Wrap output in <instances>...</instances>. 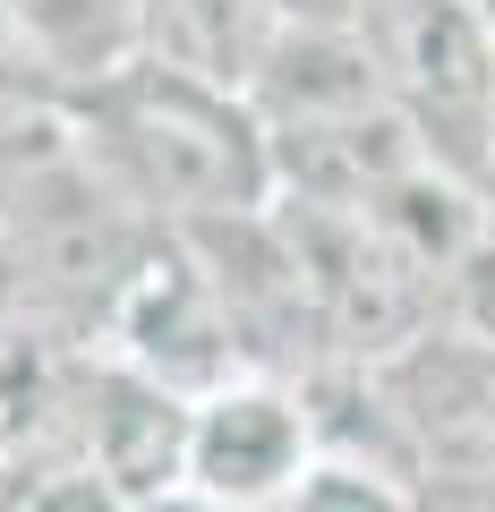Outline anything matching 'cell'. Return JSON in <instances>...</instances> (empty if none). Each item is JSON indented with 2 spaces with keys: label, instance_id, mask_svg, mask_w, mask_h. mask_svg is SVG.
Listing matches in <instances>:
<instances>
[{
  "label": "cell",
  "instance_id": "obj_1",
  "mask_svg": "<svg viewBox=\"0 0 495 512\" xmlns=\"http://www.w3.org/2000/svg\"><path fill=\"white\" fill-rule=\"evenodd\" d=\"M94 128L146 205L180 222H248L274 205V137L239 86L188 77L171 60H120L94 77Z\"/></svg>",
  "mask_w": 495,
  "mask_h": 512
},
{
  "label": "cell",
  "instance_id": "obj_2",
  "mask_svg": "<svg viewBox=\"0 0 495 512\" xmlns=\"http://www.w3.org/2000/svg\"><path fill=\"white\" fill-rule=\"evenodd\" d=\"M367 393L419 478H495V333H410L367 359Z\"/></svg>",
  "mask_w": 495,
  "mask_h": 512
},
{
  "label": "cell",
  "instance_id": "obj_3",
  "mask_svg": "<svg viewBox=\"0 0 495 512\" xmlns=\"http://www.w3.org/2000/svg\"><path fill=\"white\" fill-rule=\"evenodd\" d=\"M308 470H316V419H308L299 384L231 376L222 393L188 402V478L180 487L239 504V512H282Z\"/></svg>",
  "mask_w": 495,
  "mask_h": 512
},
{
  "label": "cell",
  "instance_id": "obj_4",
  "mask_svg": "<svg viewBox=\"0 0 495 512\" xmlns=\"http://www.w3.org/2000/svg\"><path fill=\"white\" fill-rule=\"evenodd\" d=\"M402 120L419 154L453 137H495V43L461 0H419L402 35Z\"/></svg>",
  "mask_w": 495,
  "mask_h": 512
},
{
  "label": "cell",
  "instance_id": "obj_5",
  "mask_svg": "<svg viewBox=\"0 0 495 512\" xmlns=\"http://www.w3.org/2000/svg\"><path fill=\"white\" fill-rule=\"evenodd\" d=\"M410 504H419V487L367 470V461H325L316 453V470L299 478V495L282 512H410Z\"/></svg>",
  "mask_w": 495,
  "mask_h": 512
},
{
  "label": "cell",
  "instance_id": "obj_6",
  "mask_svg": "<svg viewBox=\"0 0 495 512\" xmlns=\"http://www.w3.org/2000/svg\"><path fill=\"white\" fill-rule=\"evenodd\" d=\"M410 512H495V478H419Z\"/></svg>",
  "mask_w": 495,
  "mask_h": 512
},
{
  "label": "cell",
  "instance_id": "obj_7",
  "mask_svg": "<svg viewBox=\"0 0 495 512\" xmlns=\"http://www.w3.org/2000/svg\"><path fill=\"white\" fill-rule=\"evenodd\" d=\"M146 512H239V504H214V495H197V487H171L163 504H146Z\"/></svg>",
  "mask_w": 495,
  "mask_h": 512
}]
</instances>
